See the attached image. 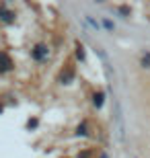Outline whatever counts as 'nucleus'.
Here are the masks:
<instances>
[{
    "label": "nucleus",
    "instance_id": "1",
    "mask_svg": "<svg viewBox=\"0 0 150 158\" xmlns=\"http://www.w3.org/2000/svg\"><path fill=\"white\" fill-rule=\"evenodd\" d=\"M113 107H115V138L117 142H123L126 140V121H123V109H121V103L119 99H113Z\"/></svg>",
    "mask_w": 150,
    "mask_h": 158
},
{
    "label": "nucleus",
    "instance_id": "2",
    "mask_svg": "<svg viewBox=\"0 0 150 158\" xmlns=\"http://www.w3.org/2000/svg\"><path fill=\"white\" fill-rule=\"evenodd\" d=\"M35 58H37V60H41V58H43V56H45V53H47V49H45V47H43V45H39V47H35Z\"/></svg>",
    "mask_w": 150,
    "mask_h": 158
},
{
    "label": "nucleus",
    "instance_id": "3",
    "mask_svg": "<svg viewBox=\"0 0 150 158\" xmlns=\"http://www.w3.org/2000/svg\"><path fill=\"white\" fill-rule=\"evenodd\" d=\"M101 99H103V94H99V97H95V105H97V107H101V103H103Z\"/></svg>",
    "mask_w": 150,
    "mask_h": 158
}]
</instances>
